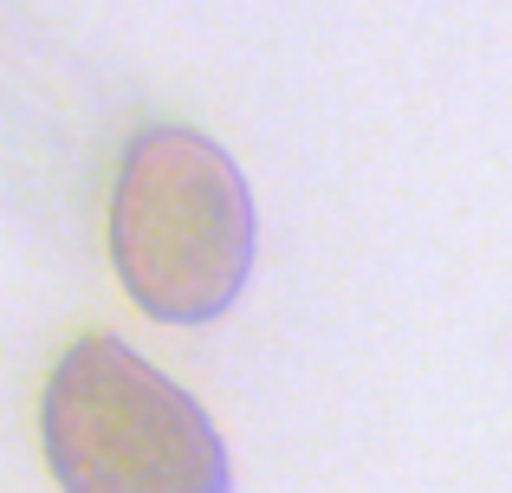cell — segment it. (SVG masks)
I'll use <instances>...</instances> for the list:
<instances>
[{"instance_id": "obj_1", "label": "cell", "mask_w": 512, "mask_h": 493, "mask_svg": "<svg viewBox=\"0 0 512 493\" xmlns=\"http://www.w3.org/2000/svg\"><path fill=\"white\" fill-rule=\"evenodd\" d=\"M260 215L240 163L188 124H143L111 189V260L156 325H214L247 292Z\"/></svg>"}, {"instance_id": "obj_2", "label": "cell", "mask_w": 512, "mask_h": 493, "mask_svg": "<svg viewBox=\"0 0 512 493\" xmlns=\"http://www.w3.org/2000/svg\"><path fill=\"white\" fill-rule=\"evenodd\" d=\"M39 442L59 493H234V461L208 409L104 331L52 364Z\"/></svg>"}]
</instances>
